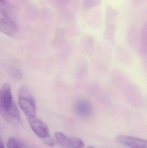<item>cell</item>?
Segmentation results:
<instances>
[{
  "label": "cell",
  "mask_w": 147,
  "mask_h": 148,
  "mask_svg": "<svg viewBox=\"0 0 147 148\" xmlns=\"http://www.w3.org/2000/svg\"><path fill=\"white\" fill-rule=\"evenodd\" d=\"M0 113L7 121L17 124L20 121V111L13 101L11 89L5 83L0 90Z\"/></svg>",
  "instance_id": "obj_1"
},
{
  "label": "cell",
  "mask_w": 147,
  "mask_h": 148,
  "mask_svg": "<svg viewBox=\"0 0 147 148\" xmlns=\"http://www.w3.org/2000/svg\"><path fill=\"white\" fill-rule=\"evenodd\" d=\"M19 105L27 118L36 116L35 101L27 87L22 86L20 89L18 95Z\"/></svg>",
  "instance_id": "obj_2"
},
{
  "label": "cell",
  "mask_w": 147,
  "mask_h": 148,
  "mask_svg": "<svg viewBox=\"0 0 147 148\" xmlns=\"http://www.w3.org/2000/svg\"><path fill=\"white\" fill-rule=\"evenodd\" d=\"M13 12L0 10V30L10 37H15L19 31L18 26L12 16Z\"/></svg>",
  "instance_id": "obj_3"
},
{
  "label": "cell",
  "mask_w": 147,
  "mask_h": 148,
  "mask_svg": "<svg viewBox=\"0 0 147 148\" xmlns=\"http://www.w3.org/2000/svg\"><path fill=\"white\" fill-rule=\"evenodd\" d=\"M27 119L31 128L38 137L44 139L50 137V131L47 126L37 116Z\"/></svg>",
  "instance_id": "obj_4"
},
{
  "label": "cell",
  "mask_w": 147,
  "mask_h": 148,
  "mask_svg": "<svg viewBox=\"0 0 147 148\" xmlns=\"http://www.w3.org/2000/svg\"><path fill=\"white\" fill-rule=\"evenodd\" d=\"M117 140L131 148H147V141L140 138L127 136H119Z\"/></svg>",
  "instance_id": "obj_5"
},
{
  "label": "cell",
  "mask_w": 147,
  "mask_h": 148,
  "mask_svg": "<svg viewBox=\"0 0 147 148\" xmlns=\"http://www.w3.org/2000/svg\"><path fill=\"white\" fill-rule=\"evenodd\" d=\"M119 17L117 10L112 6L108 5L105 12V23L108 32L111 33L114 31Z\"/></svg>",
  "instance_id": "obj_6"
},
{
  "label": "cell",
  "mask_w": 147,
  "mask_h": 148,
  "mask_svg": "<svg viewBox=\"0 0 147 148\" xmlns=\"http://www.w3.org/2000/svg\"><path fill=\"white\" fill-rule=\"evenodd\" d=\"M74 110L77 114L82 117L89 116L93 112L91 103L86 100H79L74 105Z\"/></svg>",
  "instance_id": "obj_7"
},
{
  "label": "cell",
  "mask_w": 147,
  "mask_h": 148,
  "mask_svg": "<svg viewBox=\"0 0 147 148\" xmlns=\"http://www.w3.org/2000/svg\"><path fill=\"white\" fill-rule=\"evenodd\" d=\"M68 145L74 148H83L84 147L83 142L78 137L71 136L68 138Z\"/></svg>",
  "instance_id": "obj_8"
},
{
  "label": "cell",
  "mask_w": 147,
  "mask_h": 148,
  "mask_svg": "<svg viewBox=\"0 0 147 148\" xmlns=\"http://www.w3.org/2000/svg\"><path fill=\"white\" fill-rule=\"evenodd\" d=\"M54 136L57 142L60 146L66 147L68 145V138L63 133L60 132L54 133Z\"/></svg>",
  "instance_id": "obj_9"
},
{
  "label": "cell",
  "mask_w": 147,
  "mask_h": 148,
  "mask_svg": "<svg viewBox=\"0 0 147 148\" xmlns=\"http://www.w3.org/2000/svg\"><path fill=\"white\" fill-rule=\"evenodd\" d=\"M8 148H22L20 143L14 137L9 138L7 144Z\"/></svg>",
  "instance_id": "obj_10"
},
{
  "label": "cell",
  "mask_w": 147,
  "mask_h": 148,
  "mask_svg": "<svg viewBox=\"0 0 147 148\" xmlns=\"http://www.w3.org/2000/svg\"><path fill=\"white\" fill-rule=\"evenodd\" d=\"M45 139V140H44V142L47 146L50 147H54L55 146V142L53 139L50 138V137Z\"/></svg>",
  "instance_id": "obj_11"
},
{
  "label": "cell",
  "mask_w": 147,
  "mask_h": 148,
  "mask_svg": "<svg viewBox=\"0 0 147 148\" xmlns=\"http://www.w3.org/2000/svg\"><path fill=\"white\" fill-rule=\"evenodd\" d=\"M131 1L135 5H140L145 3L147 0H131Z\"/></svg>",
  "instance_id": "obj_12"
},
{
  "label": "cell",
  "mask_w": 147,
  "mask_h": 148,
  "mask_svg": "<svg viewBox=\"0 0 147 148\" xmlns=\"http://www.w3.org/2000/svg\"><path fill=\"white\" fill-rule=\"evenodd\" d=\"M0 148H4V143L1 139L0 140Z\"/></svg>",
  "instance_id": "obj_13"
},
{
  "label": "cell",
  "mask_w": 147,
  "mask_h": 148,
  "mask_svg": "<svg viewBox=\"0 0 147 148\" xmlns=\"http://www.w3.org/2000/svg\"><path fill=\"white\" fill-rule=\"evenodd\" d=\"M86 148H95L94 147H91V146H89V147H87Z\"/></svg>",
  "instance_id": "obj_14"
}]
</instances>
